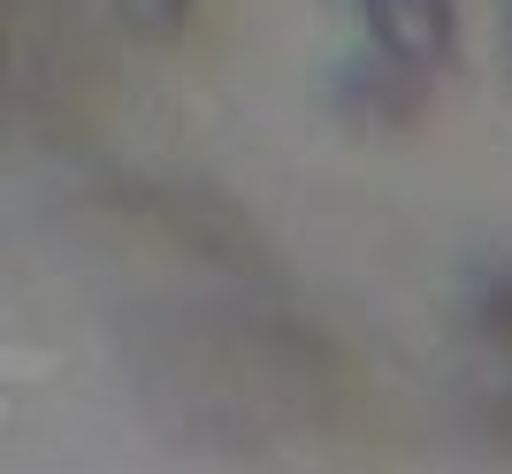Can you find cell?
<instances>
[{"label":"cell","instance_id":"cell-1","mask_svg":"<svg viewBox=\"0 0 512 474\" xmlns=\"http://www.w3.org/2000/svg\"><path fill=\"white\" fill-rule=\"evenodd\" d=\"M375 39L390 46V54H444L451 39V8L444 0H375Z\"/></svg>","mask_w":512,"mask_h":474}]
</instances>
